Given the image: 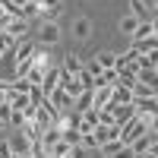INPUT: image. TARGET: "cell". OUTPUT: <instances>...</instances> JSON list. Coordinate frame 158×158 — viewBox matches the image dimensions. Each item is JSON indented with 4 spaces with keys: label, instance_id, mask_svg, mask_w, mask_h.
I'll return each mask as SVG.
<instances>
[{
    "label": "cell",
    "instance_id": "8",
    "mask_svg": "<svg viewBox=\"0 0 158 158\" xmlns=\"http://www.w3.org/2000/svg\"><path fill=\"white\" fill-rule=\"evenodd\" d=\"M89 35H92V19L89 16H79L73 22V38H76V41H89Z\"/></svg>",
    "mask_w": 158,
    "mask_h": 158
},
{
    "label": "cell",
    "instance_id": "36",
    "mask_svg": "<svg viewBox=\"0 0 158 158\" xmlns=\"http://www.w3.org/2000/svg\"><path fill=\"white\" fill-rule=\"evenodd\" d=\"M0 73H3V70H0Z\"/></svg>",
    "mask_w": 158,
    "mask_h": 158
},
{
    "label": "cell",
    "instance_id": "7",
    "mask_svg": "<svg viewBox=\"0 0 158 158\" xmlns=\"http://www.w3.org/2000/svg\"><path fill=\"white\" fill-rule=\"evenodd\" d=\"M130 16L136 22H146V19H152V6L146 0H130Z\"/></svg>",
    "mask_w": 158,
    "mask_h": 158
},
{
    "label": "cell",
    "instance_id": "20",
    "mask_svg": "<svg viewBox=\"0 0 158 158\" xmlns=\"http://www.w3.org/2000/svg\"><path fill=\"white\" fill-rule=\"evenodd\" d=\"M155 35H149V38H142V41H133V48H136V54H155Z\"/></svg>",
    "mask_w": 158,
    "mask_h": 158
},
{
    "label": "cell",
    "instance_id": "16",
    "mask_svg": "<svg viewBox=\"0 0 158 158\" xmlns=\"http://www.w3.org/2000/svg\"><path fill=\"white\" fill-rule=\"evenodd\" d=\"M60 70L70 73V76H76L79 70H82V60H79L76 54H67V57H63V63H60Z\"/></svg>",
    "mask_w": 158,
    "mask_h": 158
},
{
    "label": "cell",
    "instance_id": "10",
    "mask_svg": "<svg viewBox=\"0 0 158 158\" xmlns=\"http://www.w3.org/2000/svg\"><path fill=\"white\" fill-rule=\"evenodd\" d=\"M29 146H32V139L25 136L22 130H19V133L10 139V149H13V155H29Z\"/></svg>",
    "mask_w": 158,
    "mask_h": 158
},
{
    "label": "cell",
    "instance_id": "28",
    "mask_svg": "<svg viewBox=\"0 0 158 158\" xmlns=\"http://www.w3.org/2000/svg\"><path fill=\"white\" fill-rule=\"evenodd\" d=\"M22 123H25V117H22L19 111H13V114H10V127H16V130H19Z\"/></svg>",
    "mask_w": 158,
    "mask_h": 158
},
{
    "label": "cell",
    "instance_id": "21",
    "mask_svg": "<svg viewBox=\"0 0 158 158\" xmlns=\"http://www.w3.org/2000/svg\"><path fill=\"white\" fill-rule=\"evenodd\" d=\"M120 146H123L120 139H111V142H104V146L98 149V155H101V158H114L117 152H120Z\"/></svg>",
    "mask_w": 158,
    "mask_h": 158
},
{
    "label": "cell",
    "instance_id": "6",
    "mask_svg": "<svg viewBox=\"0 0 158 158\" xmlns=\"http://www.w3.org/2000/svg\"><path fill=\"white\" fill-rule=\"evenodd\" d=\"M57 82H60V67H51V70L44 73V79H41V85H38V89H41V95L48 98L51 92H57Z\"/></svg>",
    "mask_w": 158,
    "mask_h": 158
},
{
    "label": "cell",
    "instance_id": "30",
    "mask_svg": "<svg viewBox=\"0 0 158 158\" xmlns=\"http://www.w3.org/2000/svg\"><path fill=\"white\" fill-rule=\"evenodd\" d=\"M67 158H89V152H85V149H82V146H73V149H70V155H67Z\"/></svg>",
    "mask_w": 158,
    "mask_h": 158
},
{
    "label": "cell",
    "instance_id": "23",
    "mask_svg": "<svg viewBox=\"0 0 158 158\" xmlns=\"http://www.w3.org/2000/svg\"><path fill=\"white\" fill-rule=\"evenodd\" d=\"M13 48H16V38L6 35V32H0V54H10Z\"/></svg>",
    "mask_w": 158,
    "mask_h": 158
},
{
    "label": "cell",
    "instance_id": "24",
    "mask_svg": "<svg viewBox=\"0 0 158 158\" xmlns=\"http://www.w3.org/2000/svg\"><path fill=\"white\" fill-rule=\"evenodd\" d=\"M29 158H48V149H44L38 139H32V146H29Z\"/></svg>",
    "mask_w": 158,
    "mask_h": 158
},
{
    "label": "cell",
    "instance_id": "22",
    "mask_svg": "<svg viewBox=\"0 0 158 158\" xmlns=\"http://www.w3.org/2000/svg\"><path fill=\"white\" fill-rule=\"evenodd\" d=\"M136 25H139V22H136V19L130 16V13H127V16H120V22H117V29H120L123 35H133V32H136Z\"/></svg>",
    "mask_w": 158,
    "mask_h": 158
},
{
    "label": "cell",
    "instance_id": "31",
    "mask_svg": "<svg viewBox=\"0 0 158 158\" xmlns=\"http://www.w3.org/2000/svg\"><path fill=\"white\" fill-rule=\"evenodd\" d=\"M35 3H38V6H41V10H54V6H63V3H60V0H35Z\"/></svg>",
    "mask_w": 158,
    "mask_h": 158
},
{
    "label": "cell",
    "instance_id": "35",
    "mask_svg": "<svg viewBox=\"0 0 158 158\" xmlns=\"http://www.w3.org/2000/svg\"><path fill=\"white\" fill-rule=\"evenodd\" d=\"M0 130H6V123H0Z\"/></svg>",
    "mask_w": 158,
    "mask_h": 158
},
{
    "label": "cell",
    "instance_id": "32",
    "mask_svg": "<svg viewBox=\"0 0 158 158\" xmlns=\"http://www.w3.org/2000/svg\"><path fill=\"white\" fill-rule=\"evenodd\" d=\"M114 158H136V155H133V149H130V146H120V152H117Z\"/></svg>",
    "mask_w": 158,
    "mask_h": 158
},
{
    "label": "cell",
    "instance_id": "33",
    "mask_svg": "<svg viewBox=\"0 0 158 158\" xmlns=\"http://www.w3.org/2000/svg\"><path fill=\"white\" fill-rule=\"evenodd\" d=\"M136 158H158L155 152H146V155H136Z\"/></svg>",
    "mask_w": 158,
    "mask_h": 158
},
{
    "label": "cell",
    "instance_id": "4",
    "mask_svg": "<svg viewBox=\"0 0 158 158\" xmlns=\"http://www.w3.org/2000/svg\"><path fill=\"white\" fill-rule=\"evenodd\" d=\"M35 41H16V48H13V63H25V60H32V54H35Z\"/></svg>",
    "mask_w": 158,
    "mask_h": 158
},
{
    "label": "cell",
    "instance_id": "26",
    "mask_svg": "<svg viewBox=\"0 0 158 158\" xmlns=\"http://www.w3.org/2000/svg\"><path fill=\"white\" fill-rule=\"evenodd\" d=\"M136 82H146V85H155V70H139V73H136Z\"/></svg>",
    "mask_w": 158,
    "mask_h": 158
},
{
    "label": "cell",
    "instance_id": "2",
    "mask_svg": "<svg viewBox=\"0 0 158 158\" xmlns=\"http://www.w3.org/2000/svg\"><path fill=\"white\" fill-rule=\"evenodd\" d=\"M57 41H60V25H57V22H41V35H38L35 44L51 48V44H57Z\"/></svg>",
    "mask_w": 158,
    "mask_h": 158
},
{
    "label": "cell",
    "instance_id": "29",
    "mask_svg": "<svg viewBox=\"0 0 158 158\" xmlns=\"http://www.w3.org/2000/svg\"><path fill=\"white\" fill-rule=\"evenodd\" d=\"M0 158H13V149H10V139H0Z\"/></svg>",
    "mask_w": 158,
    "mask_h": 158
},
{
    "label": "cell",
    "instance_id": "9",
    "mask_svg": "<svg viewBox=\"0 0 158 158\" xmlns=\"http://www.w3.org/2000/svg\"><path fill=\"white\" fill-rule=\"evenodd\" d=\"M108 108H111V114H114V123H117V127H123L130 117L136 114V111H133V104H108Z\"/></svg>",
    "mask_w": 158,
    "mask_h": 158
},
{
    "label": "cell",
    "instance_id": "27",
    "mask_svg": "<svg viewBox=\"0 0 158 158\" xmlns=\"http://www.w3.org/2000/svg\"><path fill=\"white\" fill-rule=\"evenodd\" d=\"M10 114H13V108L3 101V104H0V123H6V127H10Z\"/></svg>",
    "mask_w": 158,
    "mask_h": 158
},
{
    "label": "cell",
    "instance_id": "14",
    "mask_svg": "<svg viewBox=\"0 0 158 158\" xmlns=\"http://www.w3.org/2000/svg\"><path fill=\"white\" fill-rule=\"evenodd\" d=\"M79 139H82V133H79L76 127H63V130H60V142H67L70 149H73V146H79Z\"/></svg>",
    "mask_w": 158,
    "mask_h": 158
},
{
    "label": "cell",
    "instance_id": "13",
    "mask_svg": "<svg viewBox=\"0 0 158 158\" xmlns=\"http://www.w3.org/2000/svg\"><path fill=\"white\" fill-rule=\"evenodd\" d=\"M149 35H155V19L139 22V25H136V32L130 35V38H133V41H142V38H149Z\"/></svg>",
    "mask_w": 158,
    "mask_h": 158
},
{
    "label": "cell",
    "instance_id": "3",
    "mask_svg": "<svg viewBox=\"0 0 158 158\" xmlns=\"http://www.w3.org/2000/svg\"><path fill=\"white\" fill-rule=\"evenodd\" d=\"M3 32L13 35L16 41H25V38H29V22H25L22 16H13V19L6 22V29H3Z\"/></svg>",
    "mask_w": 158,
    "mask_h": 158
},
{
    "label": "cell",
    "instance_id": "1",
    "mask_svg": "<svg viewBox=\"0 0 158 158\" xmlns=\"http://www.w3.org/2000/svg\"><path fill=\"white\" fill-rule=\"evenodd\" d=\"M155 142H158V133L155 130H146L142 136H136L130 142V149H133V155H146V152H155Z\"/></svg>",
    "mask_w": 158,
    "mask_h": 158
},
{
    "label": "cell",
    "instance_id": "18",
    "mask_svg": "<svg viewBox=\"0 0 158 158\" xmlns=\"http://www.w3.org/2000/svg\"><path fill=\"white\" fill-rule=\"evenodd\" d=\"M38 142H41L44 149H51L54 142H60V127H51V130H44V133L38 136Z\"/></svg>",
    "mask_w": 158,
    "mask_h": 158
},
{
    "label": "cell",
    "instance_id": "34",
    "mask_svg": "<svg viewBox=\"0 0 158 158\" xmlns=\"http://www.w3.org/2000/svg\"><path fill=\"white\" fill-rule=\"evenodd\" d=\"M6 101V89H0V104H3Z\"/></svg>",
    "mask_w": 158,
    "mask_h": 158
},
{
    "label": "cell",
    "instance_id": "12",
    "mask_svg": "<svg viewBox=\"0 0 158 158\" xmlns=\"http://www.w3.org/2000/svg\"><path fill=\"white\" fill-rule=\"evenodd\" d=\"M32 67H38V70H51V54H48V48H41V44L35 48V54H32Z\"/></svg>",
    "mask_w": 158,
    "mask_h": 158
},
{
    "label": "cell",
    "instance_id": "19",
    "mask_svg": "<svg viewBox=\"0 0 158 158\" xmlns=\"http://www.w3.org/2000/svg\"><path fill=\"white\" fill-rule=\"evenodd\" d=\"M19 16H22L25 22H32V19H38V16H41V6H38L35 0H29V3H25V6L19 10Z\"/></svg>",
    "mask_w": 158,
    "mask_h": 158
},
{
    "label": "cell",
    "instance_id": "25",
    "mask_svg": "<svg viewBox=\"0 0 158 158\" xmlns=\"http://www.w3.org/2000/svg\"><path fill=\"white\" fill-rule=\"evenodd\" d=\"M44 73H48V70H38V67H32L29 73H25V79H29L32 85H41V79H44Z\"/></svg>",
    "mask_w": 158,
    "mask_h": 158
},
{
    "label": "cell",
    "instance_id": "5",
    "mask_svg": "<svg viewBox=\"0 0 158 158\" xmlns=\"http://www.w3.org/2000/svg\"><path fill=\"white\" fill-rule=\"evenodd\" d=\"M117 133H120V130H117V127H108V123H98L95 130H92V136H95V146H98V149L104 146V142L117 139Z\"/></svg>",
    "mask_w": 158,
    "mask_h": 158
},
{
    "label": "cell",
    "instance_id": "17",
    "mask_svg": "<svg viewBox=\"0 0 158 158\" xmlns=\"http://www.w3.org/2000/svg\"><path fill=\"white\" fill-rule=\"evenodd\" d=\"M130 92H133V98H155V85H146V82H133L130 85Z\"/></svg>",
    "mask_w": 158,
    "mask_h": 158
},
{
    "label": "cell",
    "instance_id": "11",
    "mask_svg": "<svg viewBox=\"0 0 158 158\" xmlns=\"http://www.w3.org/2000/svg\"><path fill=\"white\" fill-rule=\"evenodd\" d=\"M111 104H133V92L117 82V85L111 89Z\"/></svg>",
    "mask_w": 158,
    "mask_h": 158
},
{
    "label": "cell",
    "instance_id": "15",
    "mask_svg": "<svg viewBox=\"0 0 158 158\" xmlns=\"http://www.w3.org/2000/svg\"><path fill=\"white\" fill-rule=\"evenodd\" d=\"M92 60H95L101 70H114V63H117V54H114V51H101V54H95Z\"/></svg>",
    "mask_w": 158,
    "mask_h": 158
}]
</instances>
